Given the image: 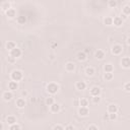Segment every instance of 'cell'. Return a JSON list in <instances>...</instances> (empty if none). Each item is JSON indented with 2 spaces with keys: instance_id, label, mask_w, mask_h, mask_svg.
Returning <instances> with one entry per match:
<instances>
[{
  "instance_id": "1",
  "label": "cell",
  "mask_w": 130,
  "mask_h": 130,
  "mask_svg": "<svg viewBox=\"0 0 130 130\" xmlns=\"http://www.w3.org/2000/svg\"><path fill=\"white\" fill-rule=\"evenodd\" d=\"M10 77H11L12 81L18 82V81H20V80L23 78V74H22V72H21L20 70H14V71H12Z\"/></svg>"
},
{
  "instance_id": "2",
  "label": "cell",
  "mask_w": 130,
  "mask_h": 130,
  "mask_svg": "<svg viewBox=\"0 0 130 130\" xmlns=\"http://www.w3.org/2000/svg\"><path fill=\"white\" fill-rule=\"evenodd\" d=\"M46 89H47V92L49 94L54 95V94H56L59 91V85L57 83H55V82H50V83L47 84V88Z\"/></svg>"
},
{
  "instance_id": "3",
  "label": "cell",
  "mask_w": 130,
  "mask_h": 130,
  "mask_svg": "<svg viewBox=\"0 0 130 130\" xmlns=\"http://www.w3.org/2000/svg\"><path fill=\"white\" fill-rule=\"evenodd\" d=\"M122 51H123V47L119 44H116L112 47V53L114 55H120L122 53Z\"/></svg>"
},
{
  "instance_id": "4",
  "label": "cell",
  "mask_w": 130,
  "mask_h": 130,
  "mask_svg": "<svg viewBox=\"0 0 130 130\" xmlns=\"http://www.w3.org/2000/svg\"><path fill=\"white\" fill-rule=\"evenodd\" d=\"M21 50L19 49V48H17V47H15L13 50H11L10 51V56L11 57H13V58H19L20 56H21Z\"/></svg>"
},
{
  "instance_id": "5",
  "label": "cell",
  "mask_w": 130,
  "mask_h": 130,
  "mask_svg": "<svg viewBox=\"0 0 130 130\" xmlns=\"http://www.w3.org/2000/svg\"><path fill=\"white\" fill-rule=\"evenodd\" d=\"M78 114L81 116V117H86L89 114H90V110L88 107H80L78 109Z\"/></svg>"
},
{
  "instance_id": "6",
  "label": "cell",
  "mask_w": 130,
  "mask_h": 130,
  "mask_svg": "<svg viewBox=\"0 0 130 130\" xmlns=\"http://www.w3.org/2000/svg\"><path fill=\"white\" fill-rule=\"evenodd\" d=\"M113 24L114 25H116V27H121V25L123 24V19H122V17H120V16H116V17H114L113 18Z\"/></svg>"
},
{
  "instance_id": "7",
  "label": "cell",
  "mask_w": 130,
  "mask_h": 130,
  "mask_svg": "<svg viewBox=\"0 0 130 130\" xmlns=\"http://www.w3.org/2000/svg\"><path fill=\"white\" fill-rule=\"evenodd\" d=\"M121 65H122V67H124L126 69L129 68L130 67V58L129 57H124L121 61Z\"/></svg>"
},
{
  "instance_id": "8",
  "label": "cell",
  "mask_w": 130,
  "mask_h": 130,
  "mask_svg": "<svg viewBox=\"0 0 130 130\" xmlns=\"http://www.w3.org/2000/svg\"><path fill=\"white\" fill-rule=\"evenodd\" d=\"M5 13H6V16L9 18H14L16 16V11L14 8H9L7 11H5Z\"/></svg>"
},
{
  "instance_id": "9",
  "label": "cell",
  "mask_w": 130,
  "mask_h": 130,
  "mask_svg": "<svg viewBox=\"0 0 130 130\" xmlns=\"http://www.w3.org/2000/svg\"><path fill=\"white\" fill-rule=\"evenodd\" d=\"M91 95L93 97H100V95H101V89L98 88V86H94L91 90Z\"/></svg>"
},
{
  "instance_id": "10",
  "label": "cell",
  "mask_w": 130,
  "mask_h": 130,
  "mask_svg": "<svg viewBox=\"0 0 130 130\" xmlns=\"http://www.w3.org/2000/svg\"><path fill=\"white\" fill-rule=\"evenodd\" d=\"M75 86H76V89L78 91H84L86 89V83L84 81H77Z\"/></svg>"
},
{
  "instance_id": "11",
  "label": "cell",
  "mask_w": 130,
  "mask_h": 130,
  "mask_svg": "<svg viewBox=\"0 0 130 130\" xmlns=\"http://www.w3.org/2000/svg\"><path fill=\"white\" fill-rule=\"evenodd\" d=\"M16 107L17 108H19V109H22V108H24V106H25V101H24V99H22V98H20V99H17L16 100Z\"/></svg>"
},
{
  "instance_id": "12",
  "label": "cell",
  "mask_w": 130,
  "mask_h": 130,
  "mask_svg": "<svg viewBox=\"0 0 130 130\" xmlns=\"http://www.w3.org/2000/svg\"><path fill=\"white\" fill-rule=\"evenodd\" d=\"M95 55H96V58L97 59L102 60V59H104V57H105V52H104L103 50H97Z\"/></svg>"
},
{
  "instance_id": "13",
  "label": "cell",
  "mask_w": 130,
  "mask_h": 130,
  "mask_svg": "<svg viewBox=\"0 0 130 130\" xmlns=\"http://www.w3.org/2000/svg\"><path fill=\"white\" fill-rule=\"evenodd\" d=\"M104 70H105V73H112L113 70H114V67H113L112 64L108 63V64L104 65Z\"/></svg>"
},
{
  "instance_id": "14",
  "label": "cell",
  "mask_w": 130,
  "mask_h": 130,
  "mask_svg": "<svg viewBox=\"0 0 130 130\" xmlns=\"http://www.w3.org/2000/svg\"><path fill=\"white\" fill-rule=\"evenodd\" d=\"M2 98H3V100H4V101L8 102V101H10V100L13 98V95H12V93H11V92H5V93H3Z\"/></svg>"
},
{
  "instance_id": "15",
  "label": "cell",
  "mask_w": 130,
  "mask_h": 130,
  "mask_svg": "<svg viewBox=\"0 0 130 130\" xmlns=\"http://www.w3.org/2000/svg\"><path fill=\"white\" fill-rule=\"evenodd\" d=\"M117 111H118V107L116 105H114V104H112V105H110L108 107V112L110 114H116Z\"/></svg>"
},
{
  "instance_id": "16",
  "label": "cell",
  "mask_w": 130,
  "mask_h": 130,
  "mask_svg": "<svg viewBox=\"0 0 130 130\" xmlns=\"http://www.w3.org/2000/svg\"><path fill=\"white\" fill-rule=\"evenodd\" d=\"M86 54L84 53V52H78L77 53V60L78 61H84V60H86Z\"/></svg>"
},
{
  "instance_id": "17",
  "label": "cell",
  "mask_w": 130,
  "mask_h": 130,
  "mask_svg": "<svg viewBox=\"0 0 130 130\" xmlns=\"http://www.w3.org/2000/svg\"><path fill=\"white\" fill-rule=\"evenodd\" d=\"M65 69H66L67 71H69V72L73 71V70L75 69V65H74V63H72V62H67V63L65 64Z\"/></svg>"
},
{
  "instance_id": "18",
  "label": "cell",
  "mask_w": 130,
  "mask_h": 130,
  "mask_svg": "<svg viewBox=\"0 0 130 130\" xmlns=\"http://www.w3.org/2000/svg\"><path fill=\"white\" fill-rule=\"evenodd\" d=\"M8 89L10 91H16L18 89V83L16 81H10L8 83Z\"/></svg>"
},
{
  "instance_id": "19",
  "label": "cell",
  "mask_w": 130,
  "mask_h": 130,
  "mask_svg": "<svg viewBox=\"0 0 130 130\" xmlns=\"http://www.w3.org/2000/svg\"><path fill=\"white\" fill-rule=\"evenodd\" d=\"M50 108H51V112H53V113H58L60 111V106L56 103H54L52 106H50Z\"/></svg>"
},
{
  "instance_id": "20",
  "label": "cell",
  "mask_w": 130,
  "mask_h": 130,
  "mask_svg": "<svg viewBox=\"0 0 130 130\" xmlns=\"http://www.w3.org/2000/svg\"><path fill=\"white\" fill-rule=\"evenodd\" d=\"M6 122L8 125H13V124H16V118L14 116H8L6 118Z\"/></svg>"
},
{
  "instance_id": "21",
  "label": "cell",
  "mask_w": 130,
  "mask_h": 130,
  "mask_svg": "<svg viewBox=\"0 0 130 130\" xmlns=\"http://www.w3.org/2000/svg\"><path fill=\"white\" fill-rule=\"evenodd\" d=\"M104 23H105L106 25H112L113 24V17L106 16L105 18H104Z\"/></svg>"
},
{
  "instance_id": "22",
  "label": "cell",
  "mask_w": 130,
  "mask_h": 130,
  "mask_svg": "<svg viewBox=\"0 0 130 130\" xmlns=\"http://www.w3.org/2000/svg\"><path fill=\"white\" fill-rule=\"evenodd\" d=\"M17 22L19 24H24L25 22H27V16H24V15H19L17 16Z\"/></svg>"
},
{
  "instance_id": "23",
  "label": "cell",
  "mask_w": 130,
  "mask_h": 130,
  "mask_svg": "<svg viewBox=\"0 0 130 130\" xmlns=\"http://www.w3.org/2000/svg\"><path fill=\"white\" fill-rule=\"evenodd\" d=\"M15 47H16V45H15L14 42H7V43H6V49H7L8 51L13 50Z\"/></svg>"
},
{
  "instance_id": "24",
  "label": "cell",
  "mask_w": 130,
  "mask_h": 130,
  "mask_svg": "<svg viewBox=\"0 0 130 130\" xmlns=\"http://www.w3.org/2000/svg\"><path fill=\"white\" fill-rule=\"evenodd\" d=\"M85 74H86L88 76H93V75L95 74V69H94L93 67H88V68L85 69Z\"/></svg>"
},
{
  "instance_id": "25",
  "label": "cell",
  "mask_w": 130,
  "mask_h": 130,
  "mask_svg": "<svg viewBox=\"0 0 130 130\" xmlns=\"http://www.w3.org/2000/svg\"><path fill=\"white\" fill-rule=\"evenodd\" d=\"M79 106L80 107H88L89 106V101L86 99H80L79 100Z\"/></svg>"
},
{
  "instance_id": "26",
  "label": "cell",
  "mask_w": 130,
  "mask_h": 130,
  "mask_svg": "<svg viewBox=\"0 0 130 130\" xmlns=\"http://www.w3.org/2000/svg\"><path fill=\"white\" fill-rule=\"evenodd\" d=\"M123 14L124 15H126V16H128L129 14H130V6L129 5H125L124 7H123Z\"/></svg>"
},
{
  "instance_id": "27",
  "label": "cell",
  "mask_w": 130,
  "mask_h": 130,
  "mask_svg": "<svg viewBox=\"0 0 130 130\" xmlns=\"http://www.w3.org/2000/svg\"><path fill=\"white\" fill-rule=\"evenodd\" d=\"M54 103H55V102H54V98L49 97V98L46 99V105H47V106H52Z\"/></svg>"
},
{
  "instance_id": "28",
  "label": "cell",
  "mask_w": 130,
  "mask_h": 130,
  "mask_svg": "<svg viewBox=\"0 0 130 130\" xmlns=\"http://www.w3.org/2000/svg\"><path fill=\"white\" fill-rule=\"evenodd\" d=\"M104 78H105L107 81H110L113 79V73H105L104 75Z\"/></svg>"
},
{
  "instance_id": "29",
  "label": "cell",
  "mask_w": 130,
  "mask_h": 130,
  "mask_svg": "<svg viewBox=\"0 0 130 130\" xmlns=\"http://www.w3.org/2000/svg\"><path fill=\"white\" fill-rule=\"evenodd\" d=\"M109 6L111 7V8H115L116 6H117V4H118V2L116 1V0H110V1H109Z\"/></svg>"
},
{
  "instance_id": "30",
  "label": "cell",
  "mask_w": 130,
  "mask_h": 130,
  "mask_svg": "<svg viewBox=\"0 0 130 130\" xmlns=\"http://www.w3.org/2000/svg\"><path fill=\"white\" fill-rule=\"evenodd\" d=\"M9 8H11V7H10V3H9V2H4V3L2 4V9H3L4 11H7Z\"/></svg>"
},
{
  "instance_id": "31",
  "label": "cell",
  "mask_w": 130,
  "mask_h": 130,
  "mask_svg": "<svg viewBox=\"0 0 130 130\" xmlns=\"http://www.w3.org/2000/svg\"><path fill=\"white\" fill-rule=\"evenodd\" d=\"M9 130H20V126H19L18 124H13V125H10Z\"/></svg>"
},
{
  "instance_id": "32",
  "label": "cell",
  "mask_w": 130,
  "mask_h": 130,
  "mask_svg": "<svg viewBox=\"0 0 130 130\" xmlns=\"http://www.w3.org/2000/svg\"><path fill=\"white\" fill-rule=\"evenodd\" d=\"M124 90H125V92H127V93L130 92V82H126V83L124 84Z\"/></svg>"
},
{
  "instance_id": "33",
  "label": "cell",
  "mask_w": 130,
  "mask_h": 130,
  "mask_svg": "<svg viewBox=\"0 0 130 130\" xmlns=\"http://www.w3.org/2000/svg\"><path fill=\"white\" fill-rule=\"evenodd\" d=\"M101 102V98L100 97H93V103L94 104H99Z\"/></svg>"
},
{
  "instance_id": "34",
  "label": "cell",
  "mask_w": 130,
  "mask_h": 130,
  "mask_svg": "<svg viewBox=\"0 0 130 130\" xmlns=\"http://www.w3.org/2000/svg\"><path fill=\"white\" fill-rule=\"evenodd\" d=\"M117 119V114H109V120L114 121Z\"/></svg>"
},
{
  "instance_id": "35",
  "label": "cell",
  "mask_w": 130,
  "mask_h": 130,
  "mask_svg": "<svg viewBox=\"0 0 130 130\" xmlns=\"http://www.w3.org/2000/svg\"><path fill=\"white\" fill-rule=\"evenodd\" d=\"M53 130H64V127L61 126V125H55L54 128H53Z\"/></svg>"
},
{
  "instance_id": "36",
  "label": "cell",
  "mask_w": 130,
  "mask_h": 130,
  "mask_svg": "<svg viewBox=\"0 0 130 130\" xmlns=\"http://www.w3.org/2000/svg\"><path fill=\"white\" fill-rule=\"evenodd\" d=\"M88 130H99V128H98L96 125H91V126L88 128Z\"/></svg>"
},
{
  "instance_id": "37",
  "label": "cell",
  "mask_w": 130,
  "mask_h": 130,
  "mask_svg": "<svg viewBox=\"0 0 130 130\" xmlns=\"http://www.w3.org/2000/svg\"><path fill=\"white\" fill-rule=\"evenodd\" d=\"M7 60H8V62H10V63H14V62H15V58H13V57H11V56H8Z\"/></svg>"
},
{
  "instance_id": "38",
  "label": "cell",
  "mask_w": 130,
  "mask_h": 130,
  "mask_svg": "<svg viewBox=\"0 0 130 130\" xmlns=\"http://www.w3.org/2000/svg\"><path fill=\"white\" fill-rule=\"evenodd\" d=\"M64 130H74V127H73L72 125H67Z\"/></svg>"
},
{
  "instance_id": "39",
  "label": "cell",
  "mask_w": 130,
  "mask_h": 130,
  "mask_svg": "<svg viewBox=\"0 0 130 130\" xmlns=\"http://www.w3.org/2000/svg\"><path fill=\"white\" fill-rule=\"evenodd\" d=\"M21 95H22L23 97H25V96H28V93H27V92H22V93H21Z\"/></svg>"
},
{
  "instance_id": "40",
  "label": "cell",
  "mask_w": 130,
  "mask_h": 130,
  "mask_svg": "<svg viewBox=\"0 0 130 130\" xmlns=\"http://www.w3.org/2000/svg\"><path fill=\"white\" fill-rule=\"evenodd\" d=\"M2 129H3V124L0 122V130H2Z\"/></svg>"
}]
</instances>
